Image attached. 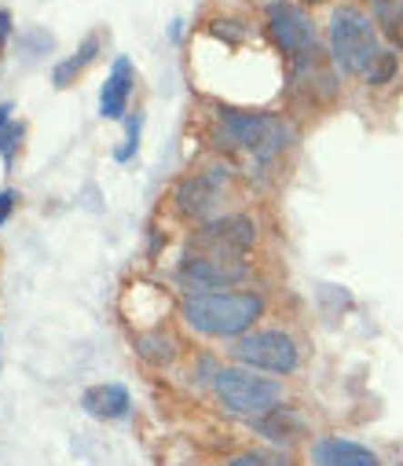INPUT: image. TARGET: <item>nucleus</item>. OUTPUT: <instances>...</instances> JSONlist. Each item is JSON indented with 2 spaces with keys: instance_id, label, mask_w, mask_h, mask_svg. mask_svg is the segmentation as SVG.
Wrapping results in <instances>:
<instances>
[{
  "instance_id": "1",
  "label": "nucleus",
  "mask_w": 403,
  "mask_h": 466,
  "mask_svg": "<svg viewBox=\"0 0 403 466\" xmlns=\"http://www.w3.org/2000/svg\"><path fill=\"white\" fill-rule=\"evenodd\" d=\"M264 312V298L253 290L242 294H191L184 301V319L209 338H238L253 327V319Z\"/></svg>"
},
{
  "instance_id": "2",
  "label": "nucleus",
  "mask_w": 403,
  "mask_h": 466,
  "mask_svg": "<svg viewBox=\"0 0 403 466\" xmlns=\"http://www.w3.org/2000/svg\"><path fill=\"white\" fill-rule=\"evenodd\" d=\"M217 137L220 144L246 151L253 158H272L294 144V129L279 114H257V110H220Z\"/></svg>"
},
{
  "instance_id": "3",
  "label": "nucleus",
  "mask_w": 403,
  "mask_h": 466,
  "mask_svg": "<svg viewBox=\"0 0 403 466\" xmlns=\"http://www.w3.org/2000/svg\"><path fill=\"white\" fill-rule=\"evenodd\" d=\"M330 59L341 74H363L381 59V45H378V30L374 19L363 15L359 8L345 5L330 15Z\"/></svg>"
},
{
  "instance_id": "4",
  "label": "nucleus",
  "mask_w": 403,
  "mask_h": 466,
  "mask_svg": "<svg viewBox=\"0 0 403 466\" xmlns=\"http://www.w3.org/2000/svg\"><path fill=\"white\" fill-rule=\"evenodd\" d=\"M213 390L224 400L227 411L246 415V419H264L267 411H276L283 400V386L272 379H260L249 368H224L213 375Z\"/></svg>"
},
{
  "instance_id": "5",
  "label": "nucleus",
  "mask_w": 403,
  "mask_h": 466,
  "mask_svg": "<svg viewBox=\"0 0 403 466\" xmlns=\"http://www.w3.org/2000/svg\"><path fill=\"white\" fill-rule=\"evenodd\" d=\"M231 357L249 368V371H272V375H290L297 371V341L283 330H253L242 334L231 345Z\"/></svg>"
},
{
  "instance_id": "6",
  "label": "nucleus",
  "mask_w": 403,
  "mask_h": 466,
  "mask_svg": "<svg viewBox=\"0 0 403 466\" xmlns=\"http://www.w3.org/2000/svg\"><path fill=\"white\" fill-rule=\"evenodd\" d=\"M257 243V224L249 217H220L195 231L191 254H213V258H242Z\"/></svg>"
},
{
  "instance_id": "7",
  "label": "nucleus",
  "mask_w": 403,
  "mask_h": 466,
  "mask_svg": "<svg viewBox=\"0 0 403 466\" xmlns=\"http://www.w3.org/2000/svg\"><path fill=\"white\" fill-rule=\"evenodd\" d=\"M267 37L276 41V48H283L294 59L316 52V23L297 5H283V0H276V5L267 8Z\"/></svg>"
},
{
  "instance_id": "8",
  "label": "nucleus",
  "mask_w": 403,
  "mask_h": 466,
  "mask_svg": "<svg viewBox=\"0 0 403 466\" xmlns=\"http://www.w3.org/2000/svg\"><path fill=\"white\" fill-rule=\"evenodd\" d=\"M249 276L242 258H213V254H187L180 261V283L191 290H224Z\"/></svg>"
},
{
  "instance_id": "9",
  "label": "nucleus",
  "mask_w": 403,
  "mask_h": 466,
  "mask_svg": "<svg viewBox=\"0 0 403 466\" xmlns=\"http://www.w3.org/2000/svg\"><path fill=\"white\" fill-rule=\"evenodd\" d=\"M220 184H224L220 169H206V173H195V177L180 180V187H176V213L180 217H195V220L213 213V206L220 202Z\"/></svg>"
},
{
  "instance_id": "10",
  "label": "nucleus",
  "mask_w": 403,
  "mask_h": 466,
  "mask_svg": "<svg viewBox=\"0 0 403 466\" xmlns=\"http://www.w3.org/2000/svg\"><path fill=\"white\" fill-rule=\"evenodd\" d=\"M132 85H136V70H132L128 56H117L114 70H110V77H106V85L99 92V114H103V118H125Z\"/></svg>"
},
{
  "instance_id": "11",
  "label": "nucleus",
  "mask_w": 403,
  "mask_h": 466,
  "mask_svg": "<svg viewBox=\"0 0 403 466\" xmlns=\"http://www.w3.org/2000/svg\"><path fill=\"white\" fill-rule=\"evenodd\" d=\"M312 459L319 466H381V459L356 444V441H345V437H323L312 444Z\"/></svg>"
},
{
  "instance_id": "12",
  "label": "nucleus",
  "mask_w": 403,
  "mask_h": 466,
  "mask_svg": "<svg viewBox=\"0 0 403 466\" xmlns=\"http://www.w3.org/2000/svg\"><path fill=\"white\" fill-rule=\"evenodd\" d=\"M81 408H85L92 419H125L128 408H132V400H128V390H125V386L103 382V386H88V390H85Z\"/></svg>"
},
{
  "instance_id": "13",
  "label": "nucleus",
  "mask_w": 403,
  "mask_h": 466,
  "mask_svg": "<svg viewBox=\"0 0 403 466\" xmlns=\"http://www.w3.org/2000/svg\"><path fill=\"white\" fill-rule=\"evenodd\" d=\"M374 26H381V34L403 48V0H374Z\"/></svg>"
},
{
  "instance_id": "14",
  "label": "nucleus",
  "mask_w": 403,
  "mask_h": 466,
  "mask_svg": "<svg viewBox=\"0 0 403 466\" xmlns=\"http://www.w3.org/2000/svg\"><path fill=\"white\" fill-rule=\"evenodd\" d=\"M96 52H99V37H88V41H85L70 59H63V63L55 66V74H52L55 88H66V85H70V81H74V77H77V74L96 59Z\"/></svg>"
},
{
  "instance_id": "15",
  "label": "nucleus",
  "mask_w": 403,
  "mask_h": 466,
  "mask_svg": "<svg viewBox=\"0 0 403 466\" xmlns=\"http://www.w3.org/2000/svg\"><path fill=\"white\" fill-rule=\"evenodd\" d=\"M140 353L155 364H169L176 357V341L173 338H162V334H144L140 338Z\"/></svg>"
},
{
  "instance_id": "16",
  "label": "nucleus",
  "mask_w": 403,
  "mask_h": 466,
  "mask_svg": "<svg viewBox=\"0 0 403 466\" xmlns=\"http://www.w3.org/2000/svg\"><path fill=\"white\" fill-rule=\"evenodd\" d=\"M260 430H264V433H272L276 441H283L290 430H301V422H297L287 408H276V411H267V415L260 419ZM287 441H290V437H287Z\"/></svg>"
},
{
  "instance_id": "17",
  "label": "nucleus",
  "mask_w": 403,
  "mask_h": 466,
  "mask_svg": "<svg viewBox=\"0 0 403 466\" xmlns=\"http://www.w3.org/2000/svg\"><path fill=\"white\" fill-rule=\"evenodd\" d=\"M231 466H290V462L279 451H246V455H235Z\"/></svg>"
},
{
  "instance_id": "18",
  "label": "nucleus",
  "mask_w": 403,
  "mask_h": 466,
  "mask_svg": "<svg viewBox=\"0 0 403 466\" xmlns=\"http://www.w3.org/2000/svg\"><path fill=\"white\" fill-rule=\"evenodd\" d=\"M396 66H399V63H396V56H392V52H381V59L367 70V85H388V81H392V74H396Z\"/></svg>"
},
{
  "instance_id": "19",
  "label": "nucleus",
  "mask_w": 403,
  "mask_h": 466,
  "mask_svg": "<svg viewBox=\"0 0 403 466\" xmlns=\"http://www.w3.org/2000/svg\"><path fill=\"white\" fill-rule=\"evenodd\" d=\"M140 126H144V114L136 110V114L128 118V144L114 151V158H117V162H128L132 155H136V147H140Z\"/></svg>"
},
{
  "instance_id": "20",
  "label": "nucleus",
  "mask_w": 403,
  "mask_h": 466,
  "mask_svg": "<svg viewBox=\"0 0 403 466\" xmlns=\"http://www.w3.org/2000/svg\"><path fill=\"white\" fill-rule=\"evenodd\" d=\"M19 140H23V129L8 122V129L0 133V158H5V166L15 162V147H19Z\"/></svg>"
},
{
  "instance_id": "21",
  "label": "nucleus",
  "mask_w": 403,
  "mask_h": 466,
  "mask_svg": "<svg viewBox=\"0 0 403 466\" xmlns=\"http://www.w3.org/2000/svg\"><path fill=\"white\" fill-rule=\"evenodd\" d=\"M15 202H19V195H15V191H0V224H5V220L12 217Z\"/></svg>"
},
{
  "instance_id": "22",
  "label": "nucleus",
  "mask_w": 403,
  "mask_h": 466,
  "mask_svg": "<svg viewBox=\"0 0 403 466\" xmlns=\"http://www.w3.org/2000/svg\"><path fill=\"white\" fill-rule=\"evenodd\" d=\"M8 37H12V12H5V8H0V52H5Z\"/></svg>"
},
{
  "instance_id": "23",
  "label": "nucleus",
  "mask_w": 403,
  "mask_h": 466,
  "mask_svg": "<svg viewBox=\"0 0 403 466\" xmlns=\"http://www.w3.org/2000/svg\"><path fill=\"white\" fill-rule=\"evenodd\" d=\"M8 122H12V103H0V133L8 129Z\"/></svg>"
}]
</instances>
